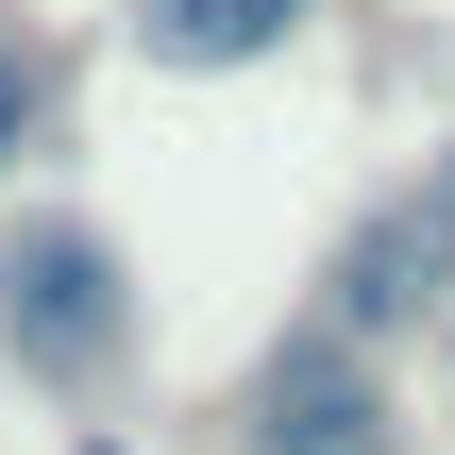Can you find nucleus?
Segmentation results:
<instances>
[{"instance_id":"5","label":"nucleus","mask_w":455,"mask_h":455,"mask_svg":"<svg viewBox=\"0 0 455 455\" xmlns=\"http://www.w3.org/2000/svg\"><path fill=\"white\" fill-rule=\"evenodd\" d=\"M34 135H51V51H34V34L0 17V169H17Z\"/></svg>"},{"instance_id":"1","label":"nucleus","mask_w":455,"mask_h":455,"mask_svg":"<svg viewBox=\"0 0 455 455\" xmlns=\"http://www.w3.org/2000/svg\"><path fill=\"white\" fill-rule=\"evenodd\" d=\"M0 355H17V388H51V405L118 388V355H135V270H118L101 220L34 203V220L0 236Z\"/></svg>"},{"instance_id":"3","label":"nucleus","mask_w":455,"mask_h":455,"mask_svg":"<svg viewBox=\"0 0 455 455\" xmlns=\"http://www.w3.org/2000/svg\"><path fill=\"white\" fill-rule=\"evenodd\" d=\"M439 270H455V236L422 220V203H388V220L338 253V304H321V321H338V338H388V321H422V304H439Z\"/></svg>"},{"instance_id":"2","label":"nucleus","mask_w":455,"mask_h":455,"mask_svg":"<svg viewBox=\"0 0 455 455\" xmlns=\"http://www.w3.org/2000/svg\"><path fill=\"white\" fill-rule=\"evenodd\" d=\"M236 455H405L388 422V371H371V338H338V321H304L270 371H253V405H236Z\"/></svg>"},{"instance_id":"6","label":"nucleus","mask_w":455,"mask_h":455,"mask_svg":"<svg viewBox=\"0 0 455 455\" xmlns=\"http://www.w3.org/2000/svg\"><path fill=\"white\" fill-rule=\"evenodd\" d=\"M422 220H439V236H455V169H439V186H422Z\"/></svg>"},{"instance_id":"4","label":"nucleus","mask_w":455,"mask_h":455,"mask_svg":"<svg viewBox=\"0 0 455 455\" xmlns=\"http://www.w3.org/2000/svg\"><path fill=\"white\" fill-rule=\"evenodd\" d=\"M321 0H135V51L152 68H253V51H287Z\"/></svg>"}]
</instances>
